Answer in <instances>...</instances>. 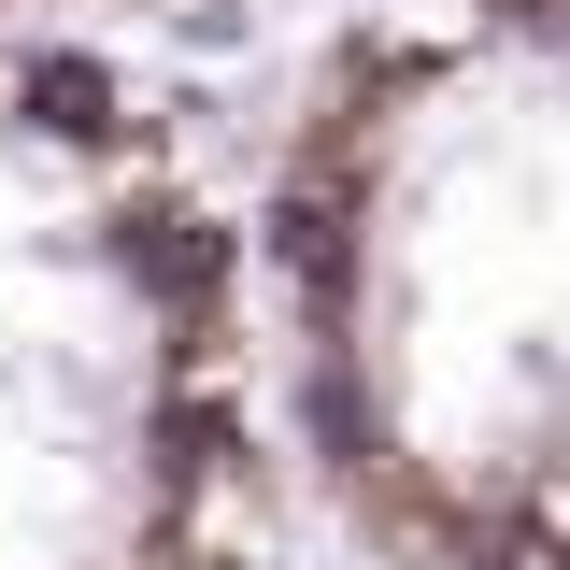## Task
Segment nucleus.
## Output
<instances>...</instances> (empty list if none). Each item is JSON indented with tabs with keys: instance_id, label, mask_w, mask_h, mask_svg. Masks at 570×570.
Returning a JSON list of instances; mask_svg holds the SVG:
<instances>
[{
	"instance_id": "obj_1",
	"label": "nucleus",
	"mask_w": 570,
	"mask_h": 570,
	"mask_svg": "<svg viewBox=\"0 0 570 570\" xmlns=\"http://www.w3.org/2000/svg\"><path fill=\"white\" fill-rule=\"evenodd\" d=\"M29 115H43V129H115V86H100V58H29Z\"/></svg>"
}]
</instances>
